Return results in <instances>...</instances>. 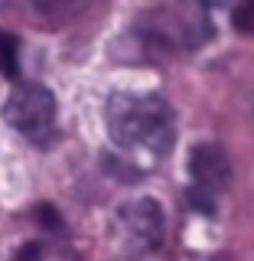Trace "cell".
<instances>
[{
  "instance_id": "1",
  "label": "cell",
  "mask_w": 254,
  "mask_h": 261,
  "mask_svg": "<svg viewBox=\"0 0 254 261\" xmlns=\"http://www.w3.org/2000/svg\"><path fill=\"white\" fill-rule=\"evenodd\" d=\"M111 144L137 170L157 167L173 147V108L153 92H114L104 108Z\"/></svg>"
},
{
  "instance_id": "2",
  "label": "cell",
  "mask_w": 254,
  "mask_h": 261,
  "mask_svg": "<svg viewBox=\"0 0 254 261\" xmlns=\"http://www.w3.org/2000/svg\"><path fill=\"white\" fill-rule=\"evenodd\" d=\"M209 36H212L209 13L186 4V0L147 10L130 30V39H134L140 59H163V56L189 53V49H199Z\"/></svg>"
},
{
  "instance_id": "3",
  "label": "cell",
  "mask_w": 254,
  "mask_h": 261,
  "mask_svg": "<svg viewBox=\"0 0 254 261\" xmlns=\"http://www.w3.org/2000/svg\"><path fill=\"white\" fill-rule=\"evenodd\" d=\"M4 118L16 134H23L33 144H46L52 137L55 127V98L46 85H36V82H23L16 85L10 98H7Z\"/></svg>"
},
{
  "instance_id": "4",
  "label": "cell",
  "mask_w": 254,
  "mask_h": 261,
  "mask_svg": "<svg viewBox=\"0 0 254 261\" xmlns=\"http://www.w3.org/2000/svg\"><path fill=\"white\" fill-rule=\"evenodd\" d=\"M232 183V163L218 144H199L189 153V206L212 216Z\"/></svg>"
},
{
  "instance_id": "5",
  "label": "cell",
  "mask_w": 254,
  "mask_h": 261,
  "mask_svg": "<svg viewBox=\"0 0 254 261\" xmlns=\"http://www.w3.org/2000/svg\"><path fill=\"white\" fill-rule=\"evenodd\" d=\"M118 232L121 245L130 258L144 261L163 245V209L157 199L144 196V199L124 202L118 209Z\"/></svg>"
},
{
  "instance_id": "6",
  "label": "cell",
  "mask_w": 254,
  "mask_h": 261,
  "mask_svg": "<svg viewBox=\"0 0 254 261\" xmlns=\"http://www.w3.org/2000/svg\"><path fill=\"white\" fill-rule=\"evenodd\" d=\"M33 10L43 16L46 23H52V27H59V23H69L75 20V16L85 10L92 0H30Z\"/></svg>"
},
{
  "instance_id": "7",
  "label": "cell",
  "mask_w": 254,
  "mask_h": 261,
  "mask_svg": "<svg viewBox=\"0 0 254 261\" xmlns=\"http://www.w3.org/2000/svg\"><path fill=\"white\" fill-rule=\"evenodd\" d=\"M0 75L7 79L20 75V39L4 30H0Z\"/></svg>"
},
{
  "instance_id": "8",
  "label": "cell",
  "mask_w": 254,
  "mask_h": 261,
  "mask_svg": "<svg viewBox=\"0 0 254 261\" xmlns=\"http://www.w3.org/2000/svg\"><path fill=\"white\" fill-rule=\"evenodd\" d=\"M232 27L244 33V36H254V0H241L232 13Z\"/></svg>"
},
{
  "instance_id": "9",
  "label": "cell",
  "mask_w": 254,
  "mask_h": 261,
  "mask_svg": "<svg viewBox=\"0 0 254 261\" xmlns=\"http://www.w3.org/2000/svg\"><path fill=\"white\" fill-rule=\"evenodd\" d=\"M186 4H192V7H199V10H215V7H222V4H228V0H186Z\"/></svg>"
},
{
  "instance_id": "10",
  "label": "cell",
  "mask_w": 254,
  "mask_h": 261,
  "mask_svg": "<svg viewBox=\"0 0 254 261\" xmlns=\"http://www.w3.org/2000/svg\"><path fill=\"white\" fill-rule=\"evenodd\" d=\"M7 4H10V0H0V7H7Z\"/></svg>"
}]
</instances>
